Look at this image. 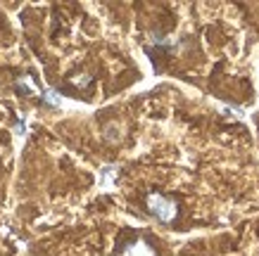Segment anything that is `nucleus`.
I'll return each instance as SVG.
<instances>
[{"label": "nucleus", "instance_id": "1", "mask_svg": "<svg viewBox=\"0 0 259 256\" xmlns=\"http://www.w3.org/2000/svg\"><path fill=\"white\" fill-rule=\"evenodd\" d=\"M145 204H148L150 214H152L155 218H159L162 223H171L174 218H176V214H179L176 202L169 199V197H164V194H159V192H150L148 199H145Z\"/></svg>", "mask_w": 259, "mask_h": 256}, {"label": "nucleus", "instance_id": "2", "mask_svg": "<svg viewBox=\"0 0 259 256\" xmlns=\"http://www.w3.org/2000/svg\"><path fill=\"white\" fill-rule=\"evenodd\" d=\"M124 256H155V251L150 249V244L145 240H136L124 249Z\"/></svg>", "mask_w": 259, "mask_h": 256}, {"label": "nucleus", "instance_id": "6", "mask_svg": "<svg viewBox=\"0 0 259 256\" xmlns=\"http://www.w3.org/2000/svg\"><path fill=\"white\" fill-rule=\"evenodd\" d=\"M74 83H76V85H86L88 83V76H74Z\"/></svg>", "mask_w": 259, "mask_h": 256}, {"label": "nucleus", "instance_id": "5", "mask_svg": "<svg viewBox=\"0 0 259 256\" xmlns=\"http://www.w3.org/2000/svg\"><path fill=\"white\" fill-rule=\"evenodd\" d=\"M15 133H17V135H24V133H26V124H24V119L15 126Z\"/></svg>", "mask_w": 259, "mask_h": 256}, {"label": "nucleus", "instance_id": "3", "mask_svg": "<svg viewBox=\"0 0 259 256\" xmlns=\"http://www.w3.org/2000/svg\"><path fill=\"white\" fill-rule=\"evenodd\" d=\"M114 178H117V166H102V171H100V187L110 190L112 180Z\"/></svg>", "mask_w": 259, "mask_h": 256}, {"label": "nucleus", "instance_id": "4", "mask_svg": "<svg viewBox=\"0 0 259 256\" xmlns=\"http://www.w3.org/2000/svg\"><path fill=\"white\" fill-rule=\"evenodd\" d=\"M43 102L50 105V107H60V105H62V97H60L53 88H46V90H43Z\"/></svg>", "mask_w": 259, "mask_h": 256}]
</instances>
